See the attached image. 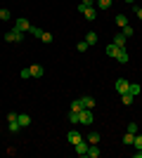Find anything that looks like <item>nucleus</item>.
Masks as SVG:
<instances>
[{"mask_svg": "<svg viewBox=\"0 0 142 158\" xmlns=\"http://www.w3.org/2000/svg\"><path fill=\"white\" fill-rule=\"evenodd\" d=\"M88 144H100V135H97V132H88Z\"/></svg>", "mask_w": 142, "mask_h": 158, "instance_id": "20", "label": "nucleus"}, {"mask_svg": "<svg viewBox=\"0 0 142 158\" xmlns=\"http://www.w3.org/2000/svg\"><path fill=\"white\" fill-rule=\"evenodd\" d=\"M85 43H88L90 47H93V45H97V33H95V31H90L88 35H85Z\"/></svg>", "mask_w": 142, "mask_h": 158, "instance_id": "17", "label": "nucleus"}, {"mask_svg": "<svg viewBox=\"0 0 142 158\" xmlns=\"http://www.w3.org/2000/svg\"><path fill=\"white\" fill-rule=\"evenodd\" d=\"M28 28H31V24H28V19H17V21H14V31L28 33Z\"/></svg>", "mask_w": 142, "mask_h": 158, "instance_id": "6", "label": "nucleus"}, {"mask_svg": "<svg viewBox=\"0 0 142 158\" xmlns=\"http://www.w3.org/2000/svg\"><path fill=\"white\" fill-rule=\"evenodd\" d=\"M135 149H142V135H135V142H133Z\"/></svg>", "mask_w": 142, "mask_h": 158, "instance_id": "29", "label": "nucleus"}, {"mask_svg": "<svg viewBox=\"0 0 142 158\" xmlns=\"http://www.w3.org/2000/svg\"><path fill=\"white\" fill-rule=\"evenodd\" d=\"M17 120H19L21 127H28V125H31V116H26V113H17Z\"/></svg>", "mask_w": 142, "mask_h": 158, "instance_id": "9", "label": "nucleus"}, {"mask_svg": "<svg viewBox=\"0 0 142 158\" xmlns=\"http://www.w3.org/2000/svg\"><path fill=\"white\" fill-rule=\"evenodd\" d=\"M10 17H12V14H10V10H5V7H2V10H0V19H2V21H7Z\"/></svg>", "mask_w": 142, "mask_h": 158, "instance_id": "26", "label": "nucleus"}, {"mask_svg": "<svg viewBox=\"0 0 142 158\" xmlns=\"http://www.w3.org/2000/svg\"><path fill=\"white\" fill-rule=\"evenodd\" d=\"M81 14H83V17H85L88 21H95V19H97V10H95V7H85Z\"/></svg>", "mask_w": 142, "mask_h": 158, "instance_id": "7", "label": "nucleus"}, {"mask_svg": "<svg viewBox=\"0 0 142 158\" xmlns=\"http://www.w3.org/2000/svg\"><path fill=\"white\" fill-rule=\"evenodd\" d=\"M111 43H116V45H118V47H126V35H123V31H121V33H116Z\"/></svg>", "mask_w": 142, "mask_h": 158, "instance_id": "13", "label": "nucleus"}, {"mask_svg": "<svg viewBox=\"0 0 142 158\" xmlns=\"http://www.w3.org/2000/svg\"><path fill=\"white\" fill-rule=\"evenodd\" d=\"M88 43H85V40H81V43H78V45H76V50H78V52H85V50H88Z\"/></svg>", "mask_w": 142, "mask_h": 158, "instance_id": "27", "label": "nucleus"}, {"mask_svg": "<svg viewBox=\"0 0 142 158\" xmlns=\"http://www.w3.org/2000/svg\"><path fill=\"white\" fill-rule=\"evenodd\" d=\"M74 149H76V153H78V156H88V149H90L88 139H81L78 144H74Z\"/></svg>", "mask_w": 142, "mask_h": 158, "instance_id": "5", "label": "nucleus"}, {"mask_svg": "<svg viewBox=\"0 0 142 158\" xmlns=\"http://www.w3.org/2000/svg\"><path fill=\"white\" fill-rule=\"evenodd\" d=\"M71 111H83V102H81V97L71 102Z\"/></svg>", "mask_w": 142, "mask_h": 158, "instance_id": "22", "label": "nucleus"}, {"mask_svg": "<svg viewBox=\"0 0 142 158\" xmlns=\"http://www.w3.org/2000/svg\"><path fill=\"white\" fill-rule=\"evenodd\" d=\"M67 139H69V144H71V146H74V144H78V142H81V135H78V132H69V135H67Z\"/></svg>", "mask_w": 142, "mask_h": 158, "instance_id": "12", "label": "nucleus"}, {"mask_svg": "<svg viewBox=\"0 0 142 158\" xmlns=\"http://www.w3.org/2000/svg\"><path fill=\"white\" fill-rule=\"evenodd\" d=\"M21 78H31V66H26V69H21V73H19Z\"/></svg>", "mask_w": 142, "mask_h": 158, "instance_id": "28", "label": "nucleus"}, {"mask_svg": "<svg viewBox=\"0 0 142 158\" xmlns=\"http://www.w3.org/2000/svg\"><path fill=\"white\" fill-rule=\"evenodd\" d=\"M81 102H83V109H90V111L95 109V99L93 97H81Z\"/></svg>", "mask_w": 142, "mask_h": 158, "instance_id": "15", "label": "nucleus"}, {"mask_svg": "<svg viewBox=\"0 0 142 158\" xmlns=\"http://www.w3.org/2000/svg\"><path fill=\"white\" fill-rule=\"evenodd\" d=\"M116 59L121 61V64H128V50H126V47H121V50H118V54H116Z\"/></svg>", "mask_w": 142, "mask_h": 158, "instance_id": "10", "label": "nucleus"}, {"mask_svg": "<svg viewBox=\"0 0 142 158\" xmlns=\"http://www.w3.org/2000/svg\"><path fill=\"white\" fill-rule=\"evenodd\" d=\"M128 132H133V135H135V132H137V123H128Z\"/></svg>", "mask_w": 142, "mask_h": 158, "instance_id": "32", "label": "nucleus"}, {"mask_svg": "<svg viewBox=\"0 0 142 158\" xmlns=\"http://www.w3.org/2000/svg\"><path fill=\"white\" fill-rule=\"evenodd\" d=\"M5 40H7V43H21V40H24V33H21V31H14V28H12V31L5 33Z\"/></svg>", "mask_w": 142, "mask_h": 158, "instance_id": "3", "label": "nucleus"}, {"mask_svg": "<svg viewBox=\"0 0 142 158\" xmlns=\"http://www.w3.org/2000/svg\"><path fill=\"white\" fill-rule=\"evenodd\" d=\"M95 5V0H81V5H78V12H83L85 7H93Z\"/></svg>", "mask_w": 142, "mask_h": 158, "instance_id": "23", "label": "nucleus"}, {"mask_svg": "<svg viewBox=\"0 0 142 158\" xmlns=\"http://www.w3.org/2000/svg\"><path fill=\"white\" fill-rule=\"evenodd\" d=\"M135 158H142V149H137V151H135Z\"/></svg>", "mask_w": 142, "mask_h": 158, "instance_id": "34", "label": "nucleus"}, {"mask_svg": "<svg viewBox=\"0 0 142 158\" xmlns=\"http://www.w3.org/2000/svg\"><path fill=\"white\" fill-rule=\"evenodd\" d=\"M28 33H31L33 38H41V35H43V31H41L38 26H31V28H28Z\"/></svg>", "mask_w": 142, "mask_h": 158, "instance_id": "25", "label": "nucleus"}, {"mask_svg": "<svg viewBox=\"0 0 142 158\" xmlns=\"http://www.w3.org/2000/svg\"><path fill=\"white\" fill-rule=\"evenodd\" d=\"M93 120H95V116L90 113V109H83V111H81V123H78V125L90 127V125H93Z\"/></svg>", "mask_w": 142, "mask_h": 158, "instance_id": "2", "label": "nucleus"}, {"mask_svg": "<svg viewBox=\"0 0 142 158\" xmlns=\"http://www.w3.org/2000/svg\"><path fill=\"white\" fill-rule=\"evenodd\" d=\"M135 14H137V17L142 19V7H135Z\"/></svg>", "mask_w": 142, "mask_h": 158, "instance_id": "33", "label": "nucleus"}, {"mask_svg": "<svg viewBox=\"0 0 142 158\" xmlns=\"http://www.w3.org/2000/svg\"><path fill=\"white\" fill-rule=\"evenodd\" d=\"M114 0H97V10H109Z\"/></svg>", "mask_w": 142, "mask_h": 158, "instance_id": "21", "label": "nucleus"}, {"mask_svg": "<svg viewBox=\"0 0 142 158\" xmlns=\"http://www.w3.org/2000/svg\"><path fill=\"white\" fill-rule=\"evenodd\" d=\"M7 127H10V132H19L21 130L19 120H17V113H7Z\"/></svg>", "mask_w": 142, "mask_h": 158, "instance_id": "1", "label": "nucleus"}, {"mask_svg": "<svg viewBox=\"0 0 142 158\" xmlns=\"http://www.w3.org/2000/svg\"><path fill=\"white\" fill-rule=\"evenodd\" d=\"M43 73H45V69H43L41 64H33V66H31V78H41Z\"/></svg>", "mask_w": 142, "mask_h": 158, "instance_id": "8", "label": "nucleus"}, {"mask_svg": "<svg viewBox=\"0 0 142 158\" xmlns=\"http://www.w3.org/2000/svg\"><path fill=\"white\" fill-rule=\"evenodd\" d=\"M114 87H116V92H118V94H123V92H130V83H128L126 78H118V80L114 83Z\"/></svg>", "mask_w": 142, "mask_h": 158, "instance_id": "4", "label": "nucleus"}, {"mask_svg": "<svg viewBox=\"0 0 142 158\" xmlns=\"http://www.w3.org/2000/svg\"><path fill=\"white\" fill-rule=\"evenodd\" d=\"M100 153H102V149L97 144H90V149H88V156L90 158H100Z\"/></svg>", "mask_w": 142, "mask_h": 158, "instance_id": "11", "label": "nucleus"}, {"mask_svg": "<svg viewBox=\"0 0 142 158\" xmlns=\"http://www.w3.org/2000/svg\"><path fill=\"white\" fill-rule=\"evenodd\" d=\"M133 142H135V135H133V132H126V135H123V144L133 146Z\"/></svg>", "mask_w": 142, "mask_h": 158, "instance_id": "19", "label": "nucleus"}, {"mask_svg": "<svg viewBox=\"0 0 142 158\" xmlns=\"http://www.w3.org/2000/svg\"><path fill=\"white\" fill-rule=\"evenodd\" d=\"M126 2H128V5H133V2H135V0H126Z\"/></svg>", "mask_w": 142, "mask_h": 158, "instance_id": "35", "label": "nucleus"}, {"mask_svg": "<svg viewBox=\"0 0 142 158\" xmlns=\"http://www.w3.org/2000/svg\"><path fill=\"white\" fill-rule=\"evenodd\" d=\"M118 50H121V47L116 45V43H109V45H107V54H109V57H116V54H118Z\"/></svg>", "mask_w": 142, "mask_h": 158, "instance_id": "14", "label": "nucleus"}, {"mask_svg": "<svg viewBox=\"0 0 142 158\" xmlns=\"http://www.w3.org/2000/svg\"><path fill=\"white\" fill-rule=\"evenodd\" d=\"M116 24H118V26H128V19H126V14H118V17H116Z\"/></svg>", "mask_w": 142, "mask_h": 158, "instance_id": "24", "label": "nucleus"}, {"mask_svg": "<svg viewBox=\"0 0 142 158\" xmlns=\"http://www.w3.org/2000/svg\"><path fill=\"white\" fill-rule=\"evenodd\" d=\"M133 99H135V94H130V92H123V94H121V102H123L126 106L133 104Z\"/></svg>", "mask_w": 142, "mask_h": 158, "instance_id": "18", "label": "nucleus"}, {"mask_svg": "<svg viewBox=\"0 0 142 158\" xmlns=\"http://www.w3.org/2000/svg\"><path fill=\"white\" fill-rule=\"evenodd\" d=\"M41 40H43V43H52V33H45V31H43Z\"/></svg>", "mask_w": 142, "mask_h": 158, "instance_id": "30", "label": "nucleus"}, {"mask_svg": "<svg viewBox=\"0 0 142 158\" xmlns=\"http://www.w3.org/2000/svg\"><path fill=\"white\" fill-rule=\"evenodd\" d=\"M69 120H71V125H78L81 123V111H71L69 113Z\"/></svg>", "mask_w": 142, "mask_h": 158, "instance_id": "16", "label": "nucleus"}, {"mask_svg": "<svg viewBox=\"0 0 142 158\" xmlns=\"http://www.w3.org/2000/svg\"><path fill=\"white\" fill-rule=\"evenodd\" d=\"M121 31H123V35H126V38H130V35H133V26H123Z\"/></svg>", "mask_w": 142, "mask_h": 158, "instance_id": "31", "label": "nucleus"}]
</instances>
